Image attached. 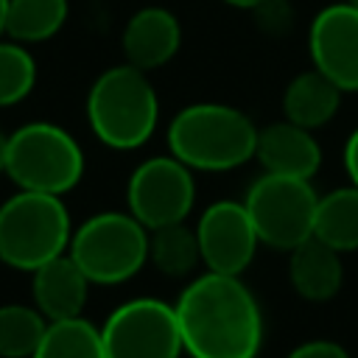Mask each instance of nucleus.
<instances>
[{
  "label": "nucleus",
  "mask_w": 358,
  "mask_h": 358,
  "mask_svg": "<svg viewBox=\"0 0 358 358\" xmlns=\"http://www.w3.org/2000/svg\"><path fill=\"white\" fill-rule=\"evenodd\" d=\"M173 310L190 358H257L266 330L263 308L241 277L196 274L179 291Z\"/></svg>",
  "instance_id": "obj_1"
},
{
  "label": "nucleus",
  "mask_w": 358,
  "mask_h": 358,
  "mask_svg": "<svg viewBox=\"0 0 358 358\" xmlns=\"http://www.w3.org/2000/svg\"><path fill=\"white\" fill-rule=\"evenodd\" d=\"M165 143L168 154L182 159L190 171L224 173L255 159L257 126L232 103L196 101L171 117Z\"/></svg>",
  "instance_id": "obj_2"
},
{
  "label": "nucleus",
  "mask_w": 358,
  "mask_h": 358,
  "mask_svg": "<svg viewBox=\"0 0 358 358\" xmlns=\"http://www.w3.org/2000/svg\"><path fill=\"white\" fill-rule=\"evenodd\" d=\"M84 112L101 145L112 151H134L157 131L159 95L145 70L120 62L95 76L87 90Z\"/></svg>",
  "instance_id": "obj_3"
},
{
  "label": "nucleus",
  "mask_w": 358,
  "mask_h": 358,
  "mask_svg": "<svg viewBox=\"0 0 358 358\" xmlns=\"http://www.w3.org/2000/svg\"><path fill=\"white\" fill-rule=\"evenodd\" d=\"M73 221L62 196L17 190L0 204V263L17 271H36L67 255Z\"/></svg>",
  "instance_id": "obj_4"
},
{
  "label": "nucleus",
  "mask_w": 358,
  "mask_h": 358,
  "mask_svg": "<svg viewBox=\"0 0 358 358\" xmlns=\"http://www.w3.org/2000/svg\"><path fill=\"white\" fill-rule=\"evenodd\" d=\"M84 148L53 120H31L8 134L6 176L17 190L64 196L84 179Z\"/></svg>",
  "instance_id": "obj_5"
},
{
  "label": "nucleus",
  "mask_w": 358,
  "mask_h": 358,
  "mask_svg": "<svg viewBox=\"0 0 358 358\" xmlns=\"http://www.w3.org/2000/svg\"><path fill=\"white\" fill-rule=\"evenodd\" d=\"M67 255L92 285H123L148 263V229L129 210H101L73 227Z\"/></svg>",
  "instance_id": "obj_6"
},
{
  "label": "nucleus",
  "mask_w": 358,
  "mask_h": 358,
  "mask_svg": "<svg viewBox=\"0 0 358 358\" xmlns=\"http://www.w3.org/2000/svg\"><path fill=\"white\" fill-rule=\"evenodd\" d=\"M243 204L249 210L260 246L291 252L313 235L319 193L313 190L310 179H294L263 171L249 185Z\"/></svg>",
  "instance_id": "obj_7"
},
{
  "label": "nucleus",
  "mask_w": 358,
  "mask_h": 358,
  "mask_svg": "<svg viewBox=\"0 0 358 358\" xmlns=\"http://www.w3.org/2000/svg\"><path fill=\"white\" fill-rule=\"evenodd\" d=\"M106 358H182V333L173 302L134 296L120 302L101 324Z\"/></svg>",
  "instance_id": "obj_8"
},
{
  "label": "nucleus",
  "mask_w": 358,
  "mask_h": 358,
  "mask_svg": "<svg viewBox=\"0 0 358 358\" xmlns=\"http://www.w3.org/2000/svg\"><path fill=\"white\" fill-rule=\"evenodd\" d=\"M196 171L173 154L143 159L126 182V210L145 227L182 224L196 207Z\"/></svg>",
  "instance_id": "obj_9"
},
{
  "label": "nucleus",
  "mask_w": 358,
  "mask_h": 358,
  "mask_svg": "<svg viewBox=\"0 0 358 358\" xmlns=\"http://www.w3.org/2000/svg\"><path fill=\"white\" fill-rule=\"evenodd\" d=\"M196 238L204 271L232 277H241L252 266L260 246L246 204L235 199H218L207 204L196 221Z\"/></svg>",
  "instance_id": "obj_10"
},
{
  "label": "nucleus",
  "mask_w": 358,
  "mask_h": 358,
  "mask_svg": "<svg viewBox=\"0 0 358 358\" xmlns=\"http://www.w3.org/2000/svg\"><path fill=\"white\" fill-rule=\"evenodd\" d=\"M310 67L341 92H358V8L338 0L316 11L308 28Z\"/></svg>",
  "instance_id": "obj_11"
},
{
  "label": "nucleus",
  "mask_w": 358,
  "mask_h": 358,
  "mask_svg": "<svg viewBox=\"0 0 358 358\" xmlns=\"http://www.w3.org/2000/svg\"><path fill=\"white\" fill-rule=\"evenodd\" d=\"M182 48V22L165 6L137 8L120 34L123 62L151 73L165 67Z\"/></svg>",
  "instance_id": "obj_12"
},
{
  "label": "nucleus",
  "mask_w": 358,
  "mask_h": 358,
  "mask_svg": "<svg viewBox=\"0 0 358 358\" xmlns=\"http://www.w3.org/2000/svg\"><path fill=\"white\" fill-rule=\"evenodd\" d=\"M255 159L260 162V168L266 173L313 179L322 168L324 154L310 129L296 126L282 117V120H274V123L257 129Z\"/></svg>",
  "instance_id": "obj_13"
},
{
  "label": "nucleus",
  "mask_w": 358,
  "mask_h": 358,
  "mask_svg": "<svg viewBox=\"0 0 358 358\" xmlns=\"http://www.w3.org/2000/svg\"><path fill=\"white\" fill-rule=\"evenodd\" d=\"M90 280L70 255H59L31 271V302L48 322L84 316Z\"/></svg>",
  "instance_id": "obj_14"
},
{
  "label": "nucleus",
  "mask_w": 358,
  "mask_h": 358,
  "mask_svg": "<svg viewBox=\"0 0 358 358\" xmlns=\"http://www.w3.org/2000/svg\"><path fill=\"white\" fill-rule=\"evenodd\" d=\"M288 282L305 302L333 299L344 285L341 252L310 235L288 252Z\"/></svg>",
  "instance_id": "obj_15"
},
{
  "label": "nucleus",
  "mask_w": 358,
  "mask_h": 358,
  "mask_svg": "<svg viewBox=\"0 0 358 358\" xmlns=\"http://www.w3.org/2000/svg\"><path fill=\"white\" fill-rule=\"evenodd\" d=\"M341 90L316 67L296 73L282 90V117L310 131L327 126L341 109Z\"/></svg>",
  "instance_id": "obj_16"
},
{
  "label": "nucleus",
  "mask_w": 358,
  "mask_h": 358,
  "mask_svg": "<svg viewBox=\"0 0 358 358\" xmlns=\"http://www.w3.org/2000/svg\"><path fill=\"white\" fill-rule=\"evenodd\" d=\"M313 238L324 241L341 255L358 252V187L355 185H344L319 196Z\"/></svg>",
  "instance_id": "obj_17"
},
{
  "label": "nucleus",
  "mask_w": 358,
  "mask_h": 358,
  "mask_svg": "<svg viewBox=\"0 0 358 358\" xmlns=\"http://www.w3.org/2000/svg\"><path fill=\"white\" fill-rule=\"evenodd\" d=\"M148 263L171 280L190 277L201 266L196 227H187V221H182V224L148 229Z\"/></svg>",
  "instance_id": "obj_18"
},
{
  "label": "nucleus",
  "mask_w": 358,
  "mask_h": 358,
  "mask_svg": "<svg viewBox=\"0 0 358 358\" xmlns=\"http://www.w3.org/2000/svg\"><path fill=\"white\" fill-rule=\"evenodd\" d=\"M70 17V0H8L6 34L22 45L53 39Z\"/></svg>",
  "instance_id": "obj_19"
},
{
  "label": "nucleus",
  "mask_w": 358,
  "mask_h": 358,
  "mask_svg": "<svg viewBox=\"0 0 358 358\" xmlns=\"http://www.w3.org/2000/svg\"><path fill=\"white\" fill-rule=\"evenodd\" d=\"M31 358H106L101 324L84 316L48 322V330Z\"/></svg>",
  "instance_id": "obj_20"
},
{
  "label": "nucleus",
  "mask_w": 358,
  "mask_h": 358,
  "mask_svg": "<svg viewBox=\"0 0 358 358\" xmlns=\"http://www.w3.org/2000/svg\"><path fill=\"white\" fill-rule=\"evenodd\" d=\"M48 330V319L25 302L0 305V358H31Z\"/></svg>",
  "instance_id": "obj_21"
},
{
  "label": "nucleus",
  "mask_w": 358,
  "mask_h": 358,
  "mask_svg": "<svg viewBox=\"0 0 358 358\" xmlns=\"http://www.w3.org/2000/svg\"><path fill=\"white\" fill-rule=\"evenodd\" d=\"M36 87V59L28 45L0 36V109L25 101Z\"/></svg>",
  "instance_id": "obj_22"
},
{
  "label": "nucleus",
  "mask_w": 358,
  "mask_h": 358,
  "mask_svg": "<svg viewBox=\"0 0 358 358\" xmlns=\"http://www.w3.org/2000/svg\"><path fill=\"white\" fill-rule=\"evenodd\" d=\"M249 14L266 36H282L288 28H294V6L288 0H263Z\"/></svg>",
  "instance_id": "obj_23"
},
{
  "label": "nucleus",
  "mask_w": 358,
  "mask_h": 358,
  "mask_svg": "<svg viewBox=\"0 0 358 358\" xmlns=\"http://www.w3.org/2000/svg\"><path fill=\"white\" fill-rule=\"evenodd\" d=\"M285 358H350L347 347L333 338H310L296 344Z\"/></svg>",
  "instance_id": "obj_24"
},
{
  "label": "nucleus",
  "mask_w": 358,
  "mask_h": 358,
  "mask_svg": "<svg viewBox=\"0 0 358 358\" xmlns=\"http://www.w3.org/2000/svg\"><path fill=\"white\" fill-rule=\"evenodd\" d=\"M344 168H347L350 185L358 187V129H352V134L344 143Z\"/></svg>",
  "instance_id": "obj_25"
},
{
  "label": "nucleus",
  "mask_w": 358,
  "mask_h": 358,
  "mask_svg": "<svg viewBox=\"0 0 358 358\" xmlns=\"http://www.w3.org/2000/svg\"><path fill=\"white\" fill-rule=\"evenodd\" d=\"M6 157H8V134L0 131V176H6Z\"/></svg>",
  "instance_id": "obj_26"
},
{
  "label": "nucleus",
  "mask_w": 358,
  "mask_h": 358,
  "mask_svg": "<svg viewBox=\"0 0 358 358\" xmlns=\"http://www.w3.org/2000/svg\"><path fill=\"white\" fill-rule=\"evenodd\" d=\"M227 6H232V8H241V11H252L255 6H260L263 0H224Z\"/></svg>",
  "instance_id": "obj_27"
},
{
  "label": "nucleus",
  "mask_w": 358,
  "mask_h": 358,
  "mask_svg": "<svg viewBox=\"0 0 358 358\" xmlns=\"http://www.w3.org/2000/svg\"><path fill=\"white\" fill-rule=\"evenodd\" d=\"M6 11H8V0H0V36L6 34Z\"/></svg>",
  "instance_id": "obj_28"
},
{
  "label": "nucleus",
  "mask_w": 358,
  "mask_h": 358,
  "mask_svg": "<svg viewBox=\"0 0 358 358\" xmlns=\"http://www.w3.org/2000/svg\"><path fill=\"white\" fill-rule=\"evenodd\" d=\"M344 3H350V6H355V8H358V0H344Z\"/></svg>",
  "instance_id": "obj_29"
}]
</instances>
